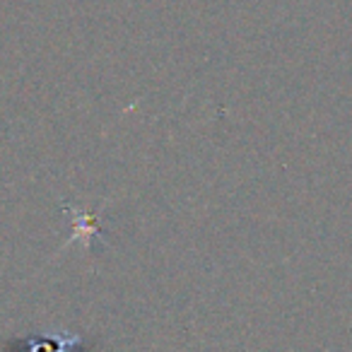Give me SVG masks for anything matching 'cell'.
<instances>
[{
    "label": "cell",
    "instance_id": "6da1fadb",
    "mask_svg": "<svg viewBox=\"0 0 352 352\" xmlns=\"http://www.w3.org/2000/svg\"><path fill=\"white\" fill-rule=\"evenodd\" d=\"M68 210L73 212L75 222H78V232L73 234V241H75V239H80L82 234H85V239H87V236H92V234H99V230H97V225H94L92 217H87V222H82V212L75 210V208H70V206H68Z\"/></svg>",
    "mask_w": 352,
    "mask_h": 352
}]
</instances>
